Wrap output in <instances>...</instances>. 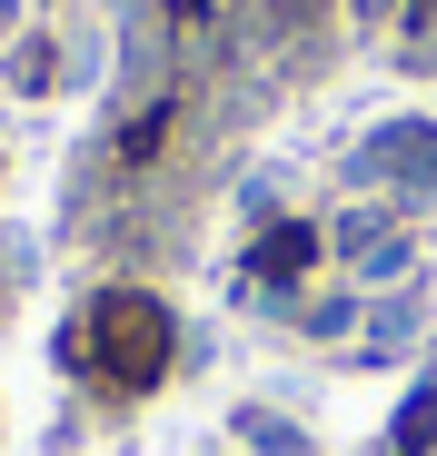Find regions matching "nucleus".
<instances>
[{"instance_id":"f257e3e1","label":"nucleus","mask_w":437,"mask_h":456,"mask_svg":"<svg viewBox=\"0 0 437 456\" xmlns=\"http://www.w3.org/2000/svg\"><path fill=\"white\" fill-rule=\"evenodd\" d=\"M60 367L80 377L90 397L129 407V397H150L160 377L179 367V318H169V297L150 278H110L80 297V318L60 328Z\"/></svg>"},{"instance_id":"f03ea898","label":"nucleus","mask_w":437,"mask_h":456,"mask_svg":"<svg viewBox=\"0 0 437 456\" xmlns=\"http://www.w3.org/2000/svg\"><path fill=\"white\" fill-rule=\"evenodd\" d=\"M318 258H328V228L299 218V208H278V218H259V239L239 248V288L249 297H299Z\"/></svg>"},{"instance_id":"7ed1b4c3","label":"nucleus","mask_w":437,"mask_h":456,"mask_svg":"<svg viewBox=\"0 0 437 456\" xmlns=\"http://www.w3.org/2000/svg\"><path fill=\"white\" fill-rule=\"evenodd\" d=\"M358 189H388V208H417L437 199V129L427 119H388L358 159Z\"/></svg>"},{"instance_id":"20e7f679","label":"nucleus","mask_w":437,"mask_h":456,"mask_svg":"<svg viewBox=\"0 0 437 456\" xmlns=\"http://www.w3.org/2000/svg\"><path fill=\"white\" fill-rule=\"evenodd\" d=\"M328 258L348 268V288H378V278H398L417 248H408L398 208H378V199H368V208H338V218H328Z\"/></svg>"},{"instance_id":"39448f33","label":"nucleus","mask_w":437,"mask_h":456,"mask_svg":"<svg viewBox=\"0 0 437 456\" xmlns=\"http://www.w3.org/2000/svg\"><path fill=\"white\" fill-rule=\"evenodd\" d=\"M408 338H417V297H388V308L368 297V318H358V357H398Z\"/></svg>"},{"instance_id":"423d86ee","label":"nucleus","mask_w":437,"mask_h":456,"mask_svg":"<svg viewBox=\"0 0 437 456\" xmlns=\"http://www.w3.org/2000/svg\"><path fill=\"white\" fill-rule=\"evenodd\" d=\"M11 90H21V100H50V90H60V50H50V30L11 40Z\"/></svg>"},{"instance_id":"0eeeda50","label":"nucleus","mask_w":437,"mask_h":456,"mask_svg":"<svg viewBox=\"0 0 437 456\" xmlns=\"http://www.w3.org/2000/svg\"><path fill=\"white\" fill-rule=\"evenodd\" d=\"M229 436H239V446H259V456H309V436L288 427V417H268V407H239V417H229Z\"/></svg>"},{"instance_id":"6e6552de","label":"nucleus","mask_w":437,"mask_h":456,"mask_svg":"<svg viewBox=\"0 0 437 456\" xmlns=\"http://www.w3.org/2000/svg\"><path fill=\"white\" fill-rule=\"evenodd\" d=\"M388 446H398V456H427V446H437V377H427V387H417V397L398 407V427H388Z\"/></svg>"},{"instance_id":"1a4fd4ad","label":"nucleus","mask_w":437,"mask_h":456,"mask_svg":"<svg viewBox=\"0 0 437 456\" xmlns=\"http://www.w3.org/2000/svg\"><path fill=\"white\" fill-rule=\"evenodd\" d=\"M21 278H30V248L0 239V318H11V288H21Z\"/></svg>"},{"instance_id":"9d476101","label":"nucleus","mask_w":437,"mask_h":456,"mask_svg":"<svg viewBox=\"0 0 437 456\" xmlns=\"http://www.w3.org/2000/svg\"><path fill=\"white\" fill-rule=\"evenodd\" d=\"M417 11H437V0H417Z\"/></svg>"}]
</instances>
